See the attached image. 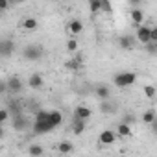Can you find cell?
I'll return each instance as SVG.
<instances>
[{"mask_svg":"<svg viewBox=\"0 0 157 157\" xmlns=\"http://www.w3.org/2000/svg\"><path fill=\"white\" fill-rule=\"evenodd\" d=\"M68 32L76 37V35H80L82 32H83V22L80 21V19H72L70 22H68Z\"/></svg>","mask_w":157,"mask_h":157,"instance_id":"9","label":"cell"},{"mask_svg":"<svg viewBox=\"0 0 157 157\" xmlns=\"http://www.w3.org/2000/svg\"><path fill=\"white\" fill-rule=\"evenodd\" d=\"M91 115H93V111H91L87 105H78V107L74 109V117H80V118H83V120H89Z\"/></svg>","mask_w":157,"mask_h":157,"instance_id":"13","label":"cell"},{"mask_svg":"<svg viewBox=\"0 0 157 157\" xmlns=\"http://www.w3.org/2000/svg\"><path fill=\"white\" fill-rule=\"evenodd\" d=\"M128 2H129V4H131L133 8H137V6H139V4L142 2V0H128Z\"/></svg>","mask_w":157,"mask_h":157,"instance_id":"33","label":"cell"},{"mask_svg":"<svg viewBox=\"0 0 157 157\" xmlns=\"http://www.w3.org/2000/svg\"><path fill=\"white\" fill-rule=\"evenodd\" d=\"M11 126H13L15 131H24L28 128V118L24 115H15L13 120H11Z\"/></svg>","mask_w":157,"mask_h":157,"instance_id":"5","label":"cell"},{"mask_svg":"<svg viewBox=\"0 0 157 157\" xmlns=\"http://www.w3.org/2000/svg\"><path fill=\"white\" fill-rule=\"evenodd\" d=\"M67 50H68V52H72V54H76V52H78V41H76L74 37L67 41Z\"/></svg>","mask_w":157,"mask_h":157,"instance_id":"26","label":"cell"},{"mask_svg":"<svg viewBox=\"0 0 157 157\" xmlns=\"http://www.w3.org/2000/svg\"><path fill=\"white\" fill-rule=\"evenodd\" d=\"M11 2L15 4V2H26V0H11Z\"/></svg>","mask_w":157,"mask_h":157,"instance_id":"35","label":"cell"},{"mask_svg":"<svg viewBox=\"0 0 157 157\" xmlns=\"http://www.w3.org/2000/svg\"><path fill=\"white\" fill-rule=\"evenodd\" d=\"M89 10H91V13H93V15L100 13V11H102V4H100V0H89Z\"/></svg>","mask_w":157,"mask_h":157,"instance_id":"23","label":"cell"},{"mask_svg":"<svg viewBox=\"0 0 157 157\" xmlns=\"http://www.w3.org/2000/svg\"><path fill=\"white\" fill-rule=\"evenodd\" d=\"M129 17H131V21H133V24H135V26H140V24H142V21H144V13H142L139 8H133V10L129 11Z\"/></svg>","mask_w":157,"mask_h":157,"instance_id":"16","label":"cell"},{"mask_svg":"<svg viewBox=\"0 0 157 157\" xmlns=\"http://www.w3.org/2000/svg\"><path fill=\"white\" fill-rule=\"evenodd\" d=\"M135 37H137V41H139L140 44H148V43L151 41V28H150V26H144V24L137 26Z\"/></svg>","mask_w":157,"mask_h":157,"instance_id":"4","label":"cell"},{"mask_svg":"<svg viewBox=\"0 0 157 157\" xmlns=\"http://www.w3.org/2000/svg\"><path fill=\"white\" fill-rule=\"evenodd\" d=\"M65 67H67L68 70H78V68H80V56H78L76 59L67 61V63H65Z\"/></svg>","mask_w":157,"mask_h":157,"instance_id":"25","label":"cell"},{"mask_svg":"<svg viewBox=\"0 0 157 157\" xmlns=\"http://www.w3.org/2000/svg\"><path fill=\"white\" fill-rule=\"evenodd\" d=\"M135 41H137V37L133 39V35H122V37H118V44L124 50H131L135 46Z\"/></svg>","mask_w":157,"mask_h":157,"instance_id":"10","label":"cell"},{"mask_svg":"<svg viewBox=\"0 0 157 157\" xmlns=\"http://www.w3.org/2000/svg\"><path fill=\"white\" fill-rule=\"evenodd\" d=\"M151 128H153V131H155V133H157V118H155V122H153V124H151Z\"/></svg>","mask_w":157,"mask_h":157,"instance_id":"34","label":"cell"},{"mask_svg":"<svg viewBox=\"0 0 157 157\" xmlns=\"http://www.w3.org/2000/svg\"><path fill=\"white\" fill-rule=\"evenodd\" d=\"M43 48L41 46H37V44H30V46H26L24 50H22V56H24V59H28V61H37V59H41L43 57Z\"/></svg>","mask_w":157,"mask_h":157,"instance_id":"3","label":"cell"},{"mask_svg":"<svg viewBox=\"0 0 157 157\" xmlns=\"http://www.w3.org/2000/svg\"><path fill=\"white\" fill-rule=\"evenodd\" d=\"M146 46V50L150 52V54H153V56H157V43H153V41H150L148 44H144Z\"/></svg>","mask_w":157,"mask_h":157,"instance_id":"28","label":"cell"},{"mask_svg":"<svg viewBox=\"0 0 157 157\" xmlns=\"http://www.w3.org/2000/svg\"><path fill=\"white\" fill-rule=\"evenodd\" d=\"M94 93H96V96H98L100 100H107V98H111V89H109L107 85H104V83L96 85Z\"/></svg>","mask_w":157,"mask_h":157,"instance_id":"14","label":"cell"},{"mask_svg":"<svg viewBox=\"0 0 157 157\" xmlns=\"http://www.w3.org/2000/svg\"><path fill=\"white\" fill-rule=\"evenodd\" d=\"M151 41H153V43H157V26H155V28H151Z\"/></svg>","mask_w":157,"mask_h":157,"instance_id":"32","label":"cell"},{"mask_svg":"<svg viewBox=\"0 0 157 157\" xmlns=\"http://www.w3.org/2000/svg\"><path fill=\"white\" fill-rule=\"evenodd\" d=\"M8 6H10V0H0V10H2V11H6Z\"/></svg>","mask_w":157,"mask_h":157,"instance_id":"31","label":"cell"},{"mask_svg":"<svg viewBox=\"0 0 157 157\" xmlns=\"http://www.w3.org/2000/svg\"><path fill=\"white\" fill-rule=\"evenodd\" d=\"M117 109H118V105L115 102H111V98L102 100V104H100V111L105 115H113V113H117Z\"/></svg>","mask_w":157,"mask_h":157,"instance_id":"7","label":"cell"},{"mask_svg":"<svg viewBox=\"0 0 157 157\" xmlns=\"http://www.w3.org/2000/svg\"><path fill=\"white\" fill-rule=\"evenodd\" d=\"M137 82V74L135 72H118L115 74L113 78V83L120 89H126V87H131L133 83Z\"/></svg>","mask_w":157,"mask_h":157,"instance_id":"1","label":"cell"},{"mask_svg":"<svg viewBox=\"0 0 157 157\" xmlns=\"http://www.w3.org/2000/svg\"><path fill=\"white\" fill-rule=\"evenodd\" d=\"M124 122L126 124H135V115H126L124 117Z\"/></svg>","mask_w":157,"mask_h":157,"instance_id":"30","label":"cell"},{"mask_svg":"<svg viewBox=\"0 0 157 157\" xmlns=\"http://www.w3.org/2000/svg\"><path fill=\"white\" fill-rule=\"evenodd\" d=\"M57 151L59 153H72L74 151V144L68 142V140H63V142L57 144Z\"/></svg>","mask_w":157,"mask_h":157,"instance_id":"18","label":"cell"},{"mask_svg":"<svg viewBox=\"0 0 157 157\" xmlns=\"http://www.w3.org/2000/svg\"><path fill=\"white\" fill-rule=\"evenodd\" d=\"M28 153H30L32 157H39V155H43V153H44V148H43V146H39V144H32V146L28 148Z\"/></svg>","mask_w":157,"mask_h":157,"instance_id":"22","label":"cell"},{"mask_svg":"<svg viewBox=\"0 0 157 157\" xmlns=\"http://www.w3.org/2000/svg\"><path fill=\"white\" fill-rule=\"evenodd\" d=\"M8 117H10V109H2V111H0V124H4L8 120Z\"/></svg>","mask_w":157,"mask_h":157,"instance_id":"29","label":"cell"},{"mask_svg":"<svg viewBox=\"0 0 157 157\" xmlns=\"http://www.w3.org/2000/svg\"><path fill=\"white\" fill-rule=\"evenodd\" d=\"M50 122H52L56 128H57V126H61V122H63V115H61L59 111H56V109H54V111H50Z\"/></svg>","mask_w":157,"mask_h":157,"instance_id":"21","label":"cell"},{"mask_svg":"<svg viewBox=\"0 0 157 157\" xmlns=\"http://www.w3.org/2000/svg\"><path fill=\"white\" fill-rule=\"evenodd\" d=\"M8 109H10V113H11L13 117H15V115H22V109H21V105H19L17 102H13V100L10 102V105H8Z\"/></svg>","mask_w":157,"mask_h":157,"instance_id":"24","label":"cell"},{"mask_svg":"<svg viewBox=\"0 0 157 157\" xmlns=\"http://www.w3.org/2000/svg\"><path fill=\"white\" fill-rule=\"evenodd\" d=\"M43 83H44V80H43L41 74H32V76L28 78V85H30V89H41Z\"/></svg>","mask_w":157,"mask_h":157,"instance_id":"12","label":"cell"},{"mask_svg":"<svg viewBox=\"0 0 157 157\" xmlns=\"http://www.w3.org/2000/svg\"><path fill=\"white\" fill-rule=\"evenodd\" d=\"M54 128H56V126L50 122V117H48V118H35V122H33V126H32V129H33V133H35V135L50 133Z\"/></svg>","mask_w":157,"mask_h":157,"instance_id":"2","label":"cell"},{"mask_svg":"<svg viewBox=\"0 0 157 157\" xmlns=\"http://www.w3.org/2000/svg\"><path fill=\"white\" fill-rule=\"evenodd\" d=\"M115 140H117V133H115V131L104 129V131L100 133V142H102V144H113Z\"/></svg>","mask_w":157,"mask_h":157,"instance_id":"11","label":"cell"},{"mask_svg":"<svg viewBox=\"0 0 157 157\" xmlns=\"http://www.w3.org/2000/svg\"><path fill=\"white\" fill-rule=\"evenodd\" d=\"M144 94H146V98H155V94H157V91H155V87L153 85H144Z\"/></svg>","mask_w":157,"mask_h":157,"instance_id":"27","label":"cell"},{"mask_svg":"<svg viewBox=\"0 0 157 157\" xmlns=\"http://www.w3.org/2000/svg\"><path fill=\"white\" fill-rule=\"evenodd\" d=\"M131 135H133V129L129 124H126V122L118 124V137H131Z\"/></svg>","mask_w":157,"mask_h":157,"instance_id":"17","label":"cell"},{"mask_svg":"<svg viewBox=\"0 0 157 157\" xmlns=\"http://www.w3.org/2000/svg\"><path fill=\"white\" fill-rule=\"evenodd\" d=\"M85 122L87 120H83L80 117H74L72 118V131H74V135H82L85 131Z\"/></svg>","mask_w":157,"mask_h":157,"instance_id":"8","label":"cell"},{"mask_svg":"<svg viewBox=\"0 0 157 157\" xmlns=\"http://www.w3.org/2000/svg\"><path fill=\"white\" fill-rule=\"evenodd\" d=\"M37 26H39V22H37V19H33V17H26V19L22 21V28H24V30H30V32H32V30H35Z\"/></svg>","mask_w":157,"mask_h":157,"instance_id":"19","label":"cell"},{"mask_svg":"<svg viewBox=\"0 0 157 157\" xmlns=\"http://www.w3.org/2000/svg\"><path fill=\"white\" fill-rule=\"evenodd\" d=\"M155 118H157V115H155V111H151V109L142 113V122L148 124V126H151V124L155 122Z\"/></svg>","mask_w":157,"mask_h":157,"instance_id":"20","label":"cell"},{"mask_svg":"<svg viewBox=\"0 0 157 157\" xmlns=\"http://www.w3.org/2000/svg\"><path fill=\"white\" fill-rule=\"evenodd\" d=\"M6 83H8V91H11L13 94H19L22 91V83H21L19 78H11V80H8Z\"/></svg>","mask_w":157,"mask_h":157,"instance_id":"15","label":"cell"},{"mask_svg":"<svg viewBox=\"0 0 157 157\" xmlns=\"http://www.w3.org/2000/svg\"><path fill=\"white\" fill-rule=\"evenodd\" d=\"M13 52H15V44H13V41L4 39L2 43H0V54H2L4 57H10Z\"/></svg>","mask_w":157,"mask_h":157,"instance_id":"6","label":"cell"}]
</instances>
